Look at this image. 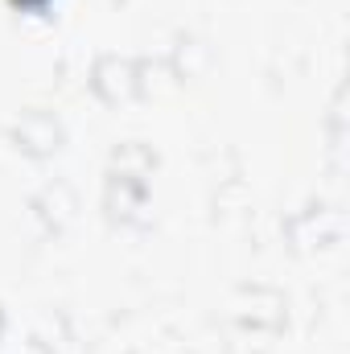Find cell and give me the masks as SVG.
Returning a JSON list of instances; mask_svg holds the SVG:
<instances>
[{
    "instance_id": "1",
    "label": "cell",
    "mask_w": 350,
    "mask_h": 354,
    "mask_svg": "<svg viewBox=\"0 0 350 354\" xmlns=\"http://www.w3.org/2000/svg\"><path fill=\"white\" fill-rule=\"evenodd\" d=\"M25 4H33V0H25Z\"/></svg>"
}]
</instances>
